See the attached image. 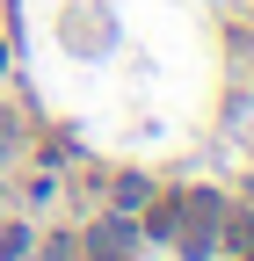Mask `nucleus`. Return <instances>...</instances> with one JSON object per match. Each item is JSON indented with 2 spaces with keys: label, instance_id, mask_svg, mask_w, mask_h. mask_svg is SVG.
Returning a JSON list of instances; mask_svg holds the SVG:
<instances>
[{
  "label": "nucleus",
  "instance_id": "1",
  "mask_svg": "<svg viewBox=\"0 0 254 261\" xmlns=\"http://www.w3.org/2000/svg\"><path fill=\"white\" fill-rule=\"evenodd\" d=\"M218 225H225V196L218 189H182V218H174V247L189 261L218 254Z\"/></svg>",
  "mask_w": 254,
  "mask_h": 261
},
{
  "label": "nucleus",
  "instance_id": "2",
  "mask_svg": "<svg viewBox=\"0 0 254 261\" xmlns=\"http://www.w3.org/2000/svg\"><path fill=\"white\" fill-rule=\"evenodd\" d=\"M174 218H182V196H160V203L145 211V232L153 240H174Z\"/></svg>",
  "mask_w": 254,
  "mask_h": 261
},
{
  "label": "nucleus",
  "instance_id": "3",
  "mask_svg": "<svg viewBox=\"0 0 254 261\" xmlns=\"http://www.w3.org/2000/svg\"><path fill=\"white\" fill-rule=\"evenodd\" d=\"M0 261H22V232H0Z\"/></svg>",
  "mask_w": 254,
  "mask_h": 261
}]
</instances>
